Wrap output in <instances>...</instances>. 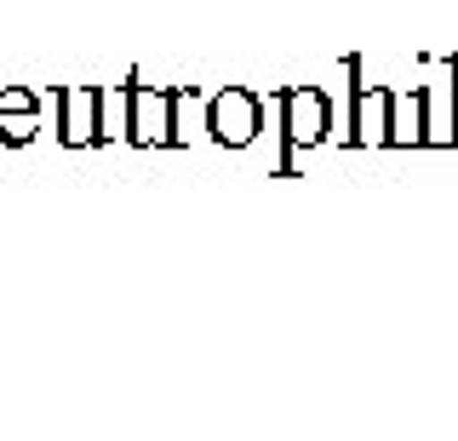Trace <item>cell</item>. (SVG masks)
Segmentation results:
<instances>
[]
</instances>
